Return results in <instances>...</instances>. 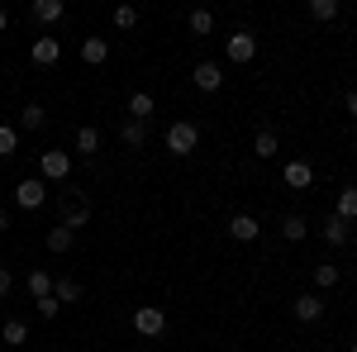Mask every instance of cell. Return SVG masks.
Listing matches in <instances>:
<instances>
[{
	"label": "cell",
	"mask_w": 357,
	"mask_h": 352,
	"mask_svg": "<svg viewBox=\"0 0 357 352\" xmlns=\"http://www.w3.org/2000/svg\"><path fill=\"white\" fill-rule=\"evenodd\" d=\"M195 143H200V129H195L191 119H176V124L167 129V153H172V158H191Z\"/></svg>",
	"instance_id": "cell-1"
},
{
	"label": "cell",
	"mask_w": 357,
	"mask_h": 352,
	"mask_svg": "<svg viewBox=\"0 0 357 352\" xmlns=\"http://www.w3.org/2000/svg\"><path fill=\"white\" fill-rule=\"evenodd\" d=\"M134 328L143 333V338H162L167 333V314L158 309V305H138L134 309Z\"/></svg>",
	"instance_id": "cell-2"
},
{
	"label": "cell",
	"mask_w": 357,
	"mask_h": 352,
	"mask_svg": "<svg viewBox=\"0 0 357 352\" xmlns=\"http://www.w3.org/2000/svg\"><path fill=\"white\" fill-rule=\"evenodd\" d=\"M43 200H48V186H43L38 176H29V181L15 186V205H20V210H38Z\"/></svg>",
	"instance_id": "cell-3"
},
{
	"label": "cell",
	"mask_w": 357,
	"mask_h": 352,
	"mask_svg": "<svg viewBox=\"0 0 357 352\" xmlns=\"http://www.w3.org/2000/svg\"><path fill=\"white\" fill-rule=\"evenodd\" d=\"M252 57H257V38H252L248 29L229 33V62H252Z\"/></svg>",
	"instance_id": "cell-4"
},
{
	"label": "cell",
	"mask_w": 357,
	"mask_h": 352,
	"mask_svg": "<svg viewBox=\"0 0 357 352\" xmlns=\"http://www.w3.org/2000/svg\"><path fill=\"white\" fill-rule=\"evenodd\" d=\"M38 171H43L48 181H62V176L72 171V158H67L62 148H53V153H43V158H38Z\"/></svg>",
	"instance_id": "cell-5"
},
{
	"label": "cell",
	"mask_w": 357,
	"mask_h": 352,
	"mask_svg": "<svg viewBox=\"0 0 357 352\" xmlns=\"http://www.w3.org/2000/svg\"><path fill=\"white\" fill-rule=\"evenodd\" d=\"M191 82L200 86V91H220V86H224V72H220V62H195Z\"/></svg>",
	"instance_id": "cell-6"
},
{
	"label": "cell",
	"mask_w": 357,
	"mask_h": 352,
	"mask_svg": "<svg viewBox=\"0 0 357 352\" xmlns=\"http://www.w3.org/2000/svg\"><path fill=\"white\" fill-rule=\"evenodd\" d=\"M29 57H33L38 67H53L57 57H62V43H57V38H33V48H29Z\"/></svg>",
	"instance_id": "cell-7"
},
{
	"label": "cell",
	"mask_w": 357,
	"mask_h": 352,
	"mask_svg": "<svg viewBox=\"0 0 357 352\" xmlns=\"http://www.w3.org/2000/svg\"><path fill=\"white\" fill-rule=\"evenodd\" d=\"M281 176H286V186H291V190H310L314 167H310V162H286V171H281Z\"/></svg>",
	"instance_id": "cell-8"
},
{
	"label": "cell",
	"mask_w": 357,
	"mask_h": 352,
	"mask_svg": "<svg viewBox=\"0 0 357 352\" xmlns=\"http://www.w3.org/2000/svg\"><path fill=\"white\" fill-rule=\"evenodd\" d=\"M291 314H296L301 324H314V319L324 314V300H319V296H301L296 305H291Z\"/></svg>",
	"instance_id": "cell-9"
},
{
	"label": "cell",
	"mask_w": 357,
	"mask_h": 352,
	"mask_svg": "<svg viewBox=\"0 0 357 352\" xmlns=\"http://www.w3.org/2000/svg\"><path fill=\"white\" fill-rule=\"evenodd\" d=\"M229 238L252 243V238H257V219H252V215H234V219H229Z\"/></svg>",
	"instance_id": "cell-10"
},
{
	"label": "cell",
	"mask_w": 357,
	"mask_h": 352,
	"mask_svg": "<svg viewBox=\"0 0 357 352\" xmlns=\"http://www.w3.org/2000/svg\"><path fill=\"white\" fill-rule=\"evenodd\" d=\"M29 15H33L38 24H57V20H62V0H33Z\"/></svg>",
	"instance_id": "cell-11"
},
{
	"label": "cell",
	"mask_w": 357,
	"mask_h": 352,
	"mask_svg": "<svg viewBox=\"0 0 357 352\" xmlns=\"http://www.w3.org/2000/svg\"><path fill=\"white\" fill-rule=\"evenodd\" d=\"M333 215L343 219V224H353V219H357V186H343V190H338V205H333Z\"/></svg>",
	"instance_id": "cell-12"
},
{
	"label": "cell",
	"mask_w": 357,
	"mask_h": 352,
	"mask_svg": "<svg viewBox=\"0 0 357 352\" xmlns=\"http://www.w3.org/2000/svg\"><path fill=\"white\" fill-rule=\"evenodd\" d=\"M0 343H10V348L29 343V324L24 319H5V324H0Z\"/></svg>",
	"instance_id": "cell-13"
},
{
	"label": "cell",
	"mask_w": 357,
	"mask_h": 352,
	"mask_svg": "<svg viewBox=\"0 0 357 352\" xmlns=\"http://www.w3.org/2000/svg\"><path fill=\"white\" fill-rule=\"evenodd\" d=\"M43 124H48V109H43V105H24V109H20V129L38 134Z\"/></svg>",
	"instance_id": "cell-14"
},
{
	"label": "cell",
	"mask_w": 357,
	"mask_h": 352,
	"mask_svg": "<svg viewBox=\"0 0 357 352\" xmlns=\"http://www.w3.org/2000/svg\"><path fill=\"white\" fill-rule=\"evenodd\" d=\"M105 57H110V43H105V38H86V43H82V62L100 67Z\"/></svg>",
	"instance_id": "cell-15"
},
{
	"label": "cell",
	"mask_w": 357,
	"mask_h": 352,
	"mask_svg": "<svg viewBox=\"0 0 357 352\" xmlns=\"http://www.w3.org/2000/svg\"><path fill=\"white\" fill-rule=\"evenodd\" d=\"M129 114H134L138 124H148V119H153V95H148V91H134V95H129Z\"/></svg>",
	"instance_id": "cell-16"
},
{
	"label": "cell",
	"mask_w": 357,
	"mask_h": 352,
	"mask_svg": "<svg viewBox=\"0 0 357 352\" xmlns=\"http://www.w3.org/2000/svg\"><path fill=\"white\" fill-rule=\"evenodd\" d=\"M29 296H33V300L53 296V276H48L43 267H33V271H29Z\"/></svg>",
	"instance_id": "cell-17"
},
{
	"label": "cell",
	"mask_w": 357,
	"mask_h": 352,
	"mask_svg": "<svg viewBox=\"0 0 357 352\" xmlns=\"http://www.w3.org/2000/svg\"><path fill=\"white\" fill-rule=\"evenodd\" d=\"M324 243H329V247H343V243H348V224H343L338 215L324 219Z\"/></svg>",
	"instance_id": "cell-18"
},
{
	"label": "cell",
	"mask_w": 357,
	"mask_h": 352,
	"mask_svg": "<svg viewBox=\"0 0 357 352\" xmlns=\"http://www.w3.org/2000/svg\"><path fill=\"white\" fill-rule=\"evenodd\" d=\"M305 234H310V224H305L301 215H286V219H281V238H286V243H301Z\"/></svg>",
	"instance_id": "cell-19"
},
{
	"label": "cell",
	"mask_w": 357,
	"mask_h": 352,
	"mask_svg": "<svg viewBox=\"0 0 357 352\" xmlns=\"http://www.w3.org/2000/svg\"><path fill=\"white\" fill-rule=\"evenodd\" d=\"M53 296H57V305H77L82 300V286L72 276H62V281H53Z\"/></svg>",
	"instance_id": "cell-20"
},
{
	"label": "cell",
	"mask_w": 357,
	"mask_h": 352,
	"mask_svg": "<svg viewBox=\"0 0 357 352\" xmlns=\"http://www.w3.org/2000/svg\"><path fill=\"white\" fill-rule=\"evenodd\" d=\"M77 153H82V158L100 153V129H91V124H86V129H77Z\"/></svg>",
	"instance_id": "cell-21"
},
{
	"label": "cell",
	"mask_w": 357,
	"mask_h": 352,
	"mask_svg": "<svg viewBox=\"0 0 357 352\" xmlns=\"http://www.w3.org/2000/svg\"><path fill=\"white\" fill-rule=\"evenodd\" d=\"M15 153H20V129L0 124V158H15Z\"/></svg>",
	"instance_id": "cell-22"
},
{
	"label": "cell",
	"mask_w": 357,
	"mask_h": 352,
	"mask_svg": "<svg viewBox=\"0 0 357 352\" xmlns=\"http://www.w3.org/2000/svg\"><path fill=\"white\" fill-rule=\"evenodd\" d=\"M119 138H124V148H143V143H148V129H143L138 119H129V124L119 129Z\"/></svg>",
	"instance_id": "cell-23"
},
{
	"label": "cell",
	"mask_w": 357,
	"mask_h": 352,
	"mask_svg": "<svg viewBox=\"0 0 357 352\" xmlns=\"http://www.w3.org/2000/svg\"><path fill=\"white\" fill-rule=\"evenodd\" d=\"M276 148H281V143H276L272 129H262V134L252 138V153H257V158H276Z\"/></svg>",
	"instance_id": "cell-24"
},
{
	"label": "cell",
	"mask_w": 357,
	"mask_h": 352,
	"mask_svg": "<svg viewBox=\"0 0 357 352\" xmlns=\"http://www.w3.org/2000/svg\"><path fill=\"white\" fill-rule=\"evenodd\" d=\"M86 219H91V205H82V200H72V205H67V219H62V224H67V229L77 234V229H82Z\"/></svg>",
	"instance_id": "cell-25"
},
{
	"label": "cell",
	"mask_w": 357,
	"mask_h": 352,
	"mask_svg": "<svg viewBox=\"0 0 357 352\" xmlns=\"http://www.w3.org/2000/svg\"><path fill=\"white\" fill-rule=\"evenodd\" d=\"M77 243V234H72V229H67V224H57L53 234H48V247H53V252H67V247Z\"/></svg>",
	"instance_id": "cell-26"
},
{
	"label": "cell",
	"mask_w": 357,
	"mask_h": 352,
	"mask_svg": "<svg viewBox=\"0 0 357 352\" xmlns=\"http://www.w3.org/2000/svg\"><path fill=\"white\" fill-rule=\"evenodd\" d=\"M210 29H215V15H210V10H191V33H200V38H205Z\"/></svg>",
	"instance_id": "cell-27"
},
{
	"label": "cell",
	"mask_w": 357,
	"mask_h": 352,
	"mask_svg": "<svg viewBox=\"0 0 357 352\" xmlns=\"http://www.w3.org/2000/svg\"><path fill=\"white\" fill-rule=\"evenodd\" d=\"M134 24H138L134 5H114V29H134Z\"/></svg>",
	"instance_id": "cell-28"
},
{
	"label": "cell",
	"mask_w": 357,
	"mask_h": 352,
	"mask_svg": "<svg viewBox=\"0 0 357 352\" xmlns=\"http://www.w3.org/2000/svg\"><path fill=\"white\" fill-rule=\"evenodd\" d=\"M314 281H319L324 291H329V286H338V267H333V262H319V267H314Z\"/></svg>",
	"instance_id": "cell-29"
},
{
	"label": "cell",
	"mask_w": 357,
	"mask_h": 352,
	"mask_svg": "<svg viewBox=\"0 0 357 352\" xmlns=\"http://www.w3.org/2000/svg\"><path fill=\"white\" fill-rule=\"evenodd\" d=\"M310 15L314 20H333L338 15V0H310Z\"/></svg>",
	"instance_id": "cell-30"
},
{
	"label": "cell",
	"mask_w": 357,
	"mask_h": 352,
	"mask_svg": "<svg viewBox=\"0 0 357 352\" xmlns=\"http://www.w3.org/2000/svg\"><path fill=\"white\" fill-rule=\"evenodd\" d=\"M57 309H62V305H57V296H43V300H38V314H43V319H57Z\"/></svg>",
	"instance_id": "cell-31"
},
{
	"label": "cell",
	"mask_w": 357,
	"mask_h": 352,
	"mask_svg": "<svg viewBox=\"0 0 357 352\" xmlns=\"http://www.w3.org/2000/svg\"><path fill=\"white\" fill-rule=\"evenodd\" d=\"M10 286H15V276H10V271L0 267V296H10Z\"/></svg>",
	"instance_id": "cell-32"
},
{
	"label": "cell",
	"mask_w": 357,
	"mask_h": 352,
	"mask_svg": "<svg viewBox=\"0 0 357 352\" xmlns=\"http://www.w3.org/2000/svg\"><path fill=\"white\" fill-rule=\"evenodd\" d=\"M343 109H348V114L357 119V91H348V100H343Z\"/></svg>",
	"instance_id": "cell-33"
},
{
	"label": "cell",
	"mask_w": 357,
	"mask_h": 352,
	"mask_svg": "<svg viewBox=\"0 0 357 352\" xmlns=\"http://www.w3.org/2000/svg\"><path fill=\"white\" fill-rule=\"evenodd\" d=\"M5 229H10V215H5V210H0V234H5Z\"/></svg>",
	"instance_id": "cell-34"
},
{
	"label": "cell",
	"mask_w": 357,
	"mask_h": 352,
	"mask_svg": "<svg viewBox=\"0 0 357 352\" xmlns=\"http://www.w3.org/2000/svg\"><path fill=\"white\" fill-rule=\"evenodd\" d=\"M5 24H10V15H5V10H0V33H5Z\"/></svg>",
	"instance_id": "cell-35"
},
{
	"label": "cell",
	"mask_w": 357,
	"mask_h": 352,
	"mask_svg": "<svg viewBox=\"0 0 357 352\" xmlns=\"http://www.w3.org/2000/svg\"><path fill=\"white\" fill-rule=\"evenodd\" d=\"M353 352H357V338H353Z\"/></svg>",
	"instance_id": "cell-36"
}]
</instances>
